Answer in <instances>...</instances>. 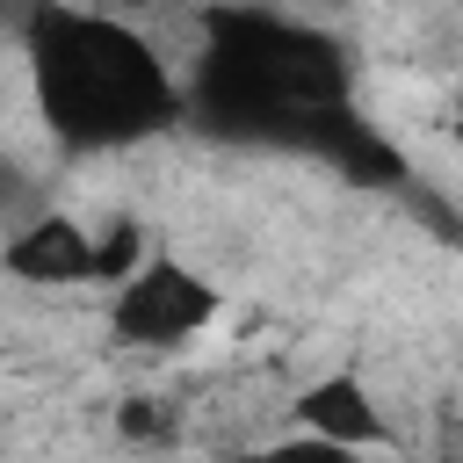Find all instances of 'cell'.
Segmentation results:
<instances>
[{
  "label": "cell",
  "mask_w": 463,
  "mask_h": 463,
  "mask_svg": "<svg viewBox=\"0 0 463 463\" xmlns=\"http://www.w3.org/2000/svg\"><path fill=\"white\" fill-rule=\"evenodd\" d=\"M29 43V72H36V101L43 123L58 130V145L72 152H101V145H137L152 130H166L181 116V87L174 72L152 58L145 36H130L109 14H80L43 0L22 29Z\"/></svg>",
  "instance_id": "cell-1"
},
{
  "label": "cell",
  "mask_w": 463,
  "mask_h": 463,
  "mask_svg": "<svg viewBox=\"0 0 463 463\" xmlns=\"http://www.w3.org/2000/svg\"><path fill=\"white\" fill-rule=\"evenodd\" d=\"M210 318H217V289L181 260H137L109 304V326L130 347H174V340L203 333Z\"/></svg>",
  "instance_id": "cell-2"
},
{
  "label": "cell",
  "mask_w": 463,
  "mask_h": 463,
  "mask_svg": "<svg viewBox=\"0 0 463 463\" xmlns=\"http://www.w3.org/2000/svg\"><path fill=\"white\" fill-rule=\"evenodd\" d=\"M0 268L14 282L36 289H65V282H94V232L72 224L65 210H36L29 224H14L0 239Z\"/></svg>",
  "instance_id": "cell-3"
},
{
  "label": "cell",
  "mask_w": 463,
  "mask_h": 463,
  "mask_svg": "<svg viewBox=\"0 0 463 463\" xmlns=\"http://www.w3.org/2000/svg\"><path fill=\"white\" fill-rule=\"evenodd\" d=\"M289 412H297L304 434H318L333 449H383L391 441V427H383L376 398L362 391V376H318L311 391H297Z\"/></svg>",
  "instance_id": "cell-4"
},
{
  "label": "cell",
  "mask_w": 463,
  "mask_h": 463,
  "mask_svg": "<svg viewBox=\"0 0 463 463\" xmlns=\"http://www.w3.org/2000/svg\"><path fill=\"white\" fill-rule=\"evenodd\" d=\"M137 260H145V232H137L130 217H116V224H101V232H94V282H109V289H116Z\"/></svg>",
  "instance_id": "cell-5"
},
{
  "label": "cell",
  "mask_w": 463,
  "mask_h": 463,
  "mask_svg": "<svg viewBox=\"0 0 463 463\" xmlns=\"http://www.w3.org/2000/svg\"><path fill=\"white\" fill-rule=\"evenodd\" d=\"M116 434L123 441H174V412H159L152 398H130V405H116Z\"/></svg>",
  "instance_id": "cell-6"
},
{
  "label": "cell",
  "mask_w": 463,
  "mask_h": 463,
  "mask_svg": "<svg viewBox=\"0 0 463 463\" xmlns=\"http://www.w3.org/2000/svg\"><path fill=\"white\" fill-rule=\"evenodd\" d=\"M43 203H36V188H22V166H0V232H14V224H29Z\"/></svg>",
  "instance_id": "cell-7"
},
{
  "label": "cell",
  "mask_w": 463,
  "mask_h": 463,
  "mask_svg": "<svg viewBox=\"0 0 463 463\" xmlns=\"http://www.w3.org/2000/svg\"><path fill=\"white\" fill-rule=\"evenodd\" d=\"M36 7H43V0H0V29H29Z\"/></svg>",
  "instance_id": "cell-8"
},
{
  "label": "cell",
  "mask_w": 463,
  "mask_h": 463,
  "mask_svg": "<svg viewBox=\"0 0 463 463\" xmlns=\"http://www.w3.org/2000/svg\"><path fill=\"white\" fill-rule=\"evenodd\" d=\"M456 123H463V94H456Z\"/></svg>",
  "instance_id": "cell-9"
},
{
  "label": "cell",
  "mask_w": 463,
  "mask_h": 463,
  "mask_svg": "<svg viewBox=\"0 0 463 463\" xmlns=\"http://www.w3.org/2000/svg\"><path fill=\"white\" fill-rule=\"evenodd\" d=\"M123 7H145V0H123Z\"/></svg>",
  "instance_id": "cell-10"
},
{
  "label": "cell",
  "mask_w": 463,
  "mask_h": 463,
  "mask_svg": "<svg viewBox=\"0 0 463 463\" xmlns=\"http://www.w3.org/2000/svg\"><path fill=\"white\" fill-rule=\"evenodd\" d=\"M456 239H463V232H456Z\"/></svg>",
  "instance_id": "cell-11"
}]
</instances>
